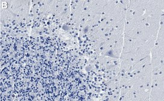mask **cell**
<instances>
[{
    "label": "cell",
    "instance_id": "cell-2",
    "mask_svg": "<svg viewBox=\"0 0 164 101\" xmlns=\"http://www.w3.org/2000/svg\"><path fill=\"white\" fill-rule=\"evenodd\" d=\"M155 46H164V38L156 39Z\"/></svg>",
    "mask_w": 164,
    "mask_h": 101
},
{
    "label": "cell",
    "instance_id": "cell-1",
    "mask_svg": "<svg viewBox=\"0 0 164 101\" xmlns=\"http://www.w3.org/2000/svg\"><path fill=\"white\" fill-rule=\"evenodd\" d=\"M164 46H155L151 50L152 57H159L162 61L164 59Z\"/></svg>",
    "mask_w": 164,
    "mask_h": 101
}]
</instances>
